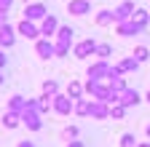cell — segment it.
<instances>
[{
	"mask_svg": "<svg viewBox=\"0 0 150 147\" xmlns=\"http://www.w3.org/2000/svg\"><path fill=\"white\" fill-rule=\"evenodd\" d=\"M110 75V62L107 59H97V62H91L86 67V78L88 80H107Z\"/></svg>",
	"mask_w": 150,
	"mask_h": 147,
	"instance_id": "cell-1",
	"label": "cell"
},
{
	"mask_svg": "<svg viewBox=\"0 0 150 147\" xmlns=\"http://www.w3.org/2000/svg\"><path fill=\"white\" fill-rule=\"evenodd\" d=\"M97 40L94 38H86V40H81V43H75L72 46V56L75 59H88V56H97Z\"/></svg>",
	"mask_w": 150,
	"mask_h": 147,
	"instance_id": "cell-2",
	"label": "cell"
},
{
	"mask_svg": "<svg viewBox=\"0 0 150 147\" xmlns=\"http://www.w3.org/2000/svg\"><path fill=\"white\" fill-rule=\"evenodd\" d=\"M145 30H147V27H145V24H139V22H134V19L115 24V35H121V38H134V35H142Z\"/></svg>",
	"mask_w": 150,
	"mask_h": 147,
	"instance_id": "cell-3",
	"label": "cell"
},
{
	"mask_svg": "<svg viewBox=\"0 0 150 147\" xmlns=\"http://www.w3.org/2000/svg\"><path fill=\"white\" fill-rule=\"evenodd\" d=\"M16 32L22 35V38H27V40H38V38H43L40 35V24L38 22H30V19H22L16 24Z\"/></svg>",
	"mask_w": 150,
	"mask_h": 147,
	"instance_id": "cell-4",
	"label": "cell"
},
{
	"mask_svg": "<svg viewBox=\"0 0 150 147\" xmlns=\"http://www.w3.org/2000/svg\"><path fill=\"white\" fill-rule=\"evenodd\" d=\"M22 13H24L22 19H30V22H38V24H40L46 16H48V8H46L43 3H27Z\"/></svg>",
	"mask_w": 150,
	"mask_h": 147,
	"instance_id": "cell-5",
	"label": "cell"
},
{
	"mask_svg": "<svg viewBox=\"0 0 150 147\" xmlns=\"http://www.w3.org/2000/svg\"><path fill=\"white\" fill-rule=\"evenodd\" d=\"M22 123L27 126V131H40V128H43L40 110H24V113H22Z\"/></svg>",
	"mask_w": 150,
	"mask_h": 147,
	"instance_id": "cell-6",
	"label": "cell"
},
{
	"mask_svg": "<svg viewBox=\"0 0 150 147\" xmlns=\"http://www.w3.org/2000/svg\"><path fill=\"white\" fill-rule=\"evenodd\" d=\"M54 113L56 115H70V113H75V99H70L67 94H56L54 96Z\"/></svg>",
	"mask_w": 150,
	"mask_h": 147,
	"instance_id": "cell-7",
	"label": "cell"
},
{
	"mask_svg": "<svg viewBox=\"0 0 150 147\" xmlns=\"http://www.w3.org/2000/svg\"><path fill=\"white\" fill-rule=\"evenodd\" d=\"M35 53H38L40 59H54V56H56V43L48 40V38H38V40H35Z\"/></svg>",
	"mask_w": 150,
	"mask_h": 147,
	"instance_id": "cell-8",
	"label": "cell"
},
{
	"mask_svg": "<svg viewBox=\"0 0 150 147\" xmlns=\"http://www.w3.org/2000/svg\"><path fill=\"white\" fill-rule=\"evenodd\" d=\"M59 27H62V24H59V19H56L54 13H48L46 19L40 22V35L51 40V38H56V32H59Z\"/></svg>",
	"mask_w": 150,
	"mask_h": 147,
	"instance_id": "cell-9",
	"label": "cell"
},
{
	"mask_svg": "<svg viewBox=\"0 0 150 147\" xmlns=\"http://www.w3.org/2000/svg\"><path fill=\"white\" fill-rule=\"evenodd\" d=\"M94 120H107L110 118V104L107 102H99V99H91V115Z\"/></svg>",
	"mask_w": 150,
	"mask_h": 147,
	"instance_id": "cell-10",
	"label": "cell"
},
{
	"mask_svg": "<svg viewBox=\"0 0 150 147\" xmlns=\"http://www.w3.org/2000/svg\"><path fill=\"white\" fill-rule=\"evenodd\" d=\"M134 11H137V6L131 3V0H123V3L115 8V24H121V22H129L131 16H134Z\"/></svg>",
	"mask_w": 150,
	"mask_h": 147,
	"instance_id": "cell-11",
	"label": "cell"
},
{
	"mask_svg": "<svg viewBox=\"0 0 150 147\" xmlns=\"http://www.w3.org/2000/svg\"><path fill=\"white\" fill-rule=\"evenodd\" d=\"M72 40H75V30L67 27V24H62L59 32H56V38H54V43H56V46H67V48H70Z\"/></svg>",
	"mask_w": 150,
	"mask_h": 147,
	"instance_id": "cell-12",
	"label": "cell"
},
{
	"mask_svg": "<svg viewBox=\"0 0 150 147\" xmlns=\"http://www.w3.org/2000/svg\"><path fill=\"white\" fill-rule=\"evenodd\" d=\"M67 11L72 16H86V13H91V0H70Z\"/></svg>",
	"mask_w": 150,
	"mask_h": 147,
	"instance_id": "cell-13",
	"label": "cell"
},
{
	"mask_svg": "<svg viewBox=\"0 0 150 147\" xmlns=\"http://www.w3.org/2000/svg\"><path fill=\"white\" fill-rule=\"evenodd\" d=\"M16 27H11V24H6V27H0V48H11L13 43H16Z\"/></svg>",
	"mask_w": 150,
	"mask_h": 147,
	"instance_id": "cell-14",
	"label": "cell"
},
{
	"mask_svg": "<svg viewBox=\"0 0 150 147\" xmlns=\"http://www.w3.org/2000/svg\"><path fill=\"white\" fill-rule=\"evenodd\" d=\"M139 102H142V96H139L137 88H123L121 91V104L123 107H137Z\"/></svg>",
	"mask_w": 150,
	"mask_h": 147,
	"instance_id": "cell-15",
	"label": "cell"
},
{
	"mask_svg": "<svg viewBox=\"0 0 150 147\" xmlns=\"http://www.w3.org/2000/svg\"><path fill=\"white\" fill-rule=\"evenodd\" d=\"M64 94H67L70 99H75V102H78V99H83V94H86V83H81V80H70Z\"/></svg>",
	"mask_w": 150,
	"mask_h": 147,
	"instance_id": "cell-16",
	"label": "cell"
},
{
	"mask_svg": "<svg viewBox=\"0 0 150 147\" xmlns=\"http://www.w3.org/2000/svg\"><path fill=\"white\" fill-rule=\"evenodd\" d=\"M94 22H97V27H112V24H115V11H107V8H102V11H97Z\"/></svg>",
	"mask_w": 150,
	"mask_h": 147,
	"instance_id": "cell-17",
	"label": "cell"
},
{
	"mask_svg": "<svg viewBox=\"0 0 150 147\" xmlns=\"http://www.w3.org/2000/svg\"><path fill=\"white\" fill-rule=\"evenodd\" d=\"M8 110H11V113H19V115H22L24 110H27V99H24L22 94H13V96L8 99Z\"/></svg>",
	"mask_w": 150,
	"mask_h": 147,
	"instance_id": "cell-18",
	"label": "cell"
},
{
	"mask_svg": "<svg viewBox=\"0 0 150 147\" xmlns=\"http://www.w3.org/2000/svg\"><path fill=\"white\" fill-rule=\"evenodd\" d=\"M3 126L13 131V128L24 126V123H22V115H19V113H11V110H6V115H3Z\"/></svg>",
	"mask_w": 150,
	"mask_h": 147,
	"instance_id": "cell-19",
	"label": "cell"
},
{
	"mask_svg": "<svg viewBox=\"0 0 150 147\" xmlns=\"http://www.w3.org/2000/svg\"><path fill=\"white\" fill-rule=\"evenodd\" d=\"M38 110H40V115H48L51 110H54V96L40 94V96H38Z\"/></svg>",
	"mask_w": 150,
	"mask_h": 147,
	"instance_id": "cell-20",
	"label": "cell"
},
{
	"mask_svg": "<svg viewBox=\"0 0 150 147\" xmlns=\"http://www.w3.org/2000/svg\"><path fill=\"white\" fill-rule=\"evenodd\" d=\"M118 70L123 72V75H126V72H137V70H139V62H137L134 56H126V59L118 62Z\"/></svg>",
	"mask_w": 150,
	"mask_h": 147,
	"instance_id": "cell-21",
	"label": "cell"
},
{
	"mask_svg": "<svg viewBox=\"0 0 150 147\" xmlns=\"http://www.w3.org/2000/svg\"><path fill=\"white\" fill-rule=\"evenodd\" d=\"M75 115L88 118L91 115V99H78V102H75Z\"/></svg>",
	"mask_w": 150,
	"mask_h": 147,
	"instance_id": "cell-22",
	"label": "cell"
},
{
	"mask_svg": "<svg viewBox=\"0 0 150 147\" xmlns=\"http://www.w3.org/2000/svg\"><path fill=\"white\" fill-rule=\"evenodd\" d=\"M131 56H134V59H137L139 64H145V62L150 59V48H147V46H137V48H134V53H131Z\"/></svg>",
	"mask_w": 150,
	"mask_h": 147,
	"instance_id": "cell-23",
	"label": "cell"
},
{
	"mask_svg": "<svg viewBox=\"0 0 150 147\" xmlns=\"http://www.w3.org/2000/svg\"><path fill=\"white\" fill-rule=\"evenodd\" d=\"M126 110H129V107H123L121 102H118V104H110V118H112V120H123Z\"/></svg>",
	"mask_w": 150,
	"mask_h": 147,
	"instance_id": "cell-24",
	"label": "cell"
},
{
	"mask_svg": "<svg viewBox=\"0 0 150 147\" xmlns=\"http://www.w3.org/2000/svg\"><path fill=\"white\" fill-rule=\"evenodd\" d=\"M107 86H110L112 91H118V94H121L123 88H129V86H126V80H123V75H118V78H107Z\"/></svg>",
	"mask_w": 150,
	"mask_h": 147,
	"instance_id": "cell-25",
	"label": "cell"
},
{
	"mask_svg": "<svg viewBox=\"0 0 150 147\" xmlns=\"http://www.w3.org/2000/svg\"><path fill=\"white\" fill-rule=\"evenodd\" d=\"M131 19H134V22H139V24H145V27H147V24H150V13H147L145 8H137V11H134V16H131Z\"/></svg>",
	"mask_w": 150,
	"mask_h": 147,
	"instance_id": "cell-26",
	"label": "cell"
},
{
	"mask_svg": "<svg viewBox=\"0 0 150 147\" xmlns=\"http://www.w3.org/2000/svg\"><path fill=\"white\" fill-rule=\"evenodd\" d=\"M97 56H99V59H110V56H112V46H110V43H99V46H97Z\"/></svg>",
	"mask_w": 150,
	"mask_h": 147,
	"instance_id": "cell-27",
	"label": "cell"
},
{
	"mask_svg": "<svg viewBox=\"0 0 150 147\" xmlns=\"http://www.w3.org/2000/svg\"><path fill=\"white\" fill-rule=\"evenodd\" d=\"M78 134H81V128L78 126H67V128H62V139H78Z\"/></svg>",
	"mask_w": 150,
	"mask_h": 147,
	"instance_id": "cell-28",
	"label": "cell"
},
{
	"mask_svg": "<svg viewBox=\"0 0 150 147\" xmlns=\"http://www.w3.org/2000/svg\"><path fill=\"white\" fill-rule=\"evenodd\" d=\"M43 94L56 96V94H59V83H56V80H46V83H43Z\"/></svg>",
	"mask_w": 150,
	"mask_h": 147,
	"instance_id": "cell-29",
	"label": "cell"
},
{
	"mask_svg": "<svg viewBox=\"0 0 150 147\" xmlns=\"http://www.w3.org/2000/svg\"><path fill=\"white\" fill-rule=\"evenodd\" d=\"M121 147H137V139H134V134H131V131L121 134Z\"/></svg>",
	"mask_w": 150,
	"mask_h": 147,
	"instance_id": "cell-30",
	"label": "cell"
},
{
	"mask_svg": "<svg viewBox=\"0 0 150 147\" xmlns=\"http://www.w3.org/2000/svg\"><path fill=\"white\" fill-rule=\"evenodd\" d=\"M8 64V56H6V48H0V70H6Z\"/></svg>",
	"mask_w": 150,
	"mask_h": 147,
	"instance_id": "cell-31",
	"label": "cell"
},
{
	"mask_svg": "<svg viewBox=\"0 0 150 147\" xmlns=\"http://www.w3.org/2000/svg\"><path fill=\"white\" fill-rule=\"evenodd\" d=\"M13 8V0H0V11H11Z\"/></svg>",
	"mask_w": 150,
	"mask_h": 147,
	"instance_id": "cell-32",
	"label": "cell"
},
{
	"mask_svg": "<svg viewBox=\"0 0 150 147\" xmlns=\"http://www.w3.org/2000/svg\"><path fill=\"white\" fill-rule=\"evenodd\" d=\"M8 24V11H0V27Z\"/></svg>",
	"mask_w": 150,
	"mask_h": 147,
	"instance_id": "cell-33",
	"label": "cell"
},
{
	"mask_svg": "<svg viewBox=\"0 0 150 147\" xmlns=\"http://www.w3.org/2000/svg\"><path fill=\"white\" fill-rule=\"evenodd\" d=\"M64 147H86V144H83V142H78V139H70Z\"/></svg>",
	"mask_w": 150,
	"mask_h": 147,
	"instance_id": "cell-34",
	"label": "cell"
},
{
	"mask_svg": "<svg viewBox=\"0 0 150 147\" xmlns=\"http://www.w3.org/2000/svg\"><path fill=\"white\" fill-rule=\"evenodd\" d=\"M16 147H35V142H27V139H24V142H19Z\"/></svg>",
	"mask_w": 150,
	"mask_h": 147,
	"instance_id": "cell-35",
	"label": "cell"
},
{
	"mask_svg": "<svg viewBox=\"0 0 150 147\" xmlns=\"http://www.w3.org/2000/svg\"><path fill=\"white\" fill-rule=\"evenodd\" d=\"M145 134H147V139H150V123H147V126H145Z\"/></svg>",
	"mask_w": 150,
	"mask_h": 147,
	"instance_id": "cell-36",
	"label": "cell"
},
{
	"mask_svg": "<svg viewBox=\"0 0 150 147\" xmlns=\"http://www.w3.org/2000/svg\"><path fill=\"white\" fill-rule=\"evenodd\" d=\"M6 83V78H3V70H0V86H3Z\"/></svg>",
	"mask_w": 150,
	"mask_h": 147,
	"instance_id": "cell-37",
	"label": "cell"
},
{
	"mask_svg": "<svg viewBox=\"0 0 150 147\" xmlns=\"http://www.w3.org/2000/svg\"><path fill=\"white\" fill-rule=\"evenodd\" d=\"M145 102H150V88H147V94H145Z\"/></svg>",
	"mask_w": 150,
	"mask_h": 147,
	"instance_id": "cell-38",
	"label": "cell"
},
{
	"mask_svg": "<svg viewBox=\"0 0 150 147\" xmlns=\"http://www.w3.org/2000/svg\"><path fill=\"white\" fill-rule=\"evenodd\" d=\"M137 147H150V142H142V144H137Z\"/></svg>",
	"mask_w": 150,
	"mask_h": 147,
	"instance_id": "cell-39",
	"label": "cell"
},
{
	"mask_svg": "<svg viewBox=\"0 0 150 147\" xmlns=\"http://www.w3.org/2000/svg\"><path fill=\"white\" fill-rule=\"evenodd\" d=\"M0 123H3V115H0Z\"/></svg>",
	"mask_w": 150,
	"mask_h": 147,
	"instance_id": "cell-40",
	"label": "cell"
}]
</instances>
